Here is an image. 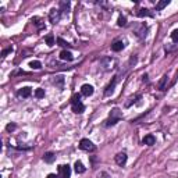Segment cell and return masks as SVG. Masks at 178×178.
Returning <instances> with one entry per match:
<instances>
[{
    "mask_svg": "<svg viewBox=\"0 0 178 178\" xmlns=\"http://www.w3.org/2000/svg\"><path fill=\"white\" fill-rule=\"evenodd\" d=\"M114 160H116V163L118 166H124L125 163H127V155L125 153H118Z\"/></svg>",
    "mask_w": 178,
    "mask_h": 178,
    "instance_id": "cell-8",
    "label": "cell"
},
{
    "mask_svg": "<svg viewBox=\"0 0 178 178\" xmlns=\"http://www.w3.org/2000/svg\"><path fill=\"white\" fill-rule=\"evenodd\" d=\"M61 18V11L60 10H56V8H52L50 13H49V20L52 24H57Z\"/></svg>",
    "mask_w": 178,
    "mask_h": 178,
    "instance_id": "cell-2",
    "label": "cell"
},
{
    "mask_svg": "<svg viewBox=\"0 0 178 178\" xmlns=\"http://www.w3.org/2000/svg\"><path fill=\"white\" fill-rule=\"evenodd\" d=\"M168 81V77L167 75H164L162 78V81H160V84H159V88H160V91H164V88H166V82Z\"/></svg>",
    "mask_w": 178,
    "mask_h": 178,
    "instance_id": "cell-19",
    "label": "cell"
},
{
    "mask_svg": "<svg viewBox=\"0 0 178 178\" xmlns=\"http://www.w3.org/2000/svg\"><path fill=\"white\" fill-rule=\"evenodd\" d=\"M47 178H57V177H56V174H49Z\"/></svg>",
    "mask_w": 178,
    "mask_h": 178,
    "instance_id": "cell-31",
    "label": "cell"
},
{
    "mask_svg": "<svg viewBox=\"0 0 178 178\" xmlns=\"http://www.w3.org/2000/svg\"><path fill=\"white\" fill-rule=\"evenodd\" d=\"M35 96H36L38 99L45 98V91H43V89H40V88H39V89H36V91H35Z\"/></svg>",
    "mask_w": 178,
    "mask_h": 178,
    "instance_id": "cell-21",
    "label": "cell"
},
{
    "mask_svg": "<svg viewBox=\"0 0 178 178\" xmlns=\"http://www.w3.org/2000/svg\"><path fill=\"white\" fill-rule=\"evenodd\" d=\"M81 93H82L84 96H92L93 95V86L89 85V84L82 85V88H81Z\"/></svg>",
    "mask_w": 178,
    "mask_h": 178,
    "instance_id": "cell-5",
    "label": "cell"
},
{
    "mask_svg": "<svg viewBox=\"0 0 178 178\" xmlns=\"http://www.w3.org/2000/svg\"><path fill=\"white\" fill-rule=\"evenodd\" d=\"M6 130H7L8 132H10V131H14V130H16V124H8L7 127H6Z\"/></svg>",
    "mask_w": 178,
    "mask_h": 178,
    "instance_id": "cell-28",
    "label": "cell"
},
{
    "mask_svg": "<svg viewBox=\"0 0 178 178\" xmlns=\"http://www.w3.org/2000/svg\"><path fill=\"white\" fill-rule=\"evenodd\" d=\"M168 3H170L168 0H163V1H159V3L156 4V8H157V10H163V8L166 7Z\"/></svg>",
    "mask_w": 178,
    "mask_h": 178,
    "instance_id": "cell-18",
    "label": "cell"
},
{
    "mask_svg": "<svg viewBox=\"0 0 178 178\" xmlns=\"http://www.w3.org/2000/svg\"><path fill=\"white\" fill-rule=\"evenodd\" d=\"M72 111L77 113V114H81V113L85 111V106H84L81 102H79V103H74V104H72Z\"/></svg>",
    "mask_w": 178,
    "mask_h": 178,
    "instance_id": "cell-7",
    "label": "cell"
},
{
    "mask_svg": "<svg viewBox=\"0 0 178 178\" xmlns=\"http://www.w3.org/2000/svg\"><path fill=\"white\" fill-rule=\"evenodd\" d=\"M18 93H20V96H23V98H28V96H31L32 91H31V88H23Z\"/></svg>",
    "mask_w": 178,
    "mask_h": 178,
    "instance_id": "cell-14",
    "label": "cell"
},
{
    "mask_svg": "<svg viewBox=\"0 0 178 178\" xmlns=\"http://www.w3.org/2000/svg\"><path fill=\"white\" fill-rule=\"evenodd\" d=\"M46 43L49 46H53L54 45V36L53 35H47L46 36Z\"/></svg>",
    "mask_w": 178,
    "mask_h": 178,
    "instance_id": "cell-23",
    "label": "cell"
},
{
    "mask_svg": "<svg viewBox=\"0 0 178 178\" xmlns=\"http://www.w3.org/2000/svg\"><path fill=\"white\" fill-rule=\"evenodd\" d=\"M29 67H31L32 70H40L42 68V63L38 61V60H33V61L29 63Z\"/></svg>",
    "mask_w": 178,
    "mask_h": 178,
    "instance_id": "cell-15",
    "label": "cell"
},
{
    "mask_svg": "<svg viewBox=\"0 0 178 178\" xmlns=\"http://www.w3.org/2000/svg\"><path fill=\"white\" fill-rule=\"evenodd\" d=\"M116 84H117V77H114V78H113V82H110V84H108V86L106 88V91H104V95H106V96H110V95L113 93Z\"/></svg>",
    "mask_w": 178,
    "mask_h": 178,
    "instance_id": "cell-6",
    "label": "cell"
},
{
    "mask_svg": "<svg viewBox=\"0 0 178 178\" xmlns=\"http://www.w3.org/2000/svg\"><path fill=\"white\" fill-rule=\"evenodd\" d=\"M118 27H124V25H127V18L125 17H123V16H120L118 17Z\"/></svg>",
    "mask_w": 178,
    "mask_h": 178,
    "instance_id": "cell-22",
    "label": "cell"
},
{
    "mask_svg": "<svg viewBox=\"0 0 178 178\" xmlns=\"http://www.w3.org/2000/svg\"><path fill=\"white\" fill-rule=\"evenodd\" d=\"M123 118V114L120 113V110L118 108H114L111 113H110V118H108L107 121H106V125H114L117 123V121H120Z\"/></svg>",
    "mask_w": 178,
    "mask_h": 178,
    "instance_id": "cell-1",
    "label": "cell"
},
{
    "mask_svg": "<svg viewBox=\"0 0 178 178\" xmlns=\"http://www.w3.org/2000/svg\"><path fill=\"white\" fill-rule=\"evenodd\" d=\"M138 16L139 17H143V16H153V14H152V13H149V10H146V8H142V10H139V11H138Z\"/></svg>",
    "mask_w": 178,
    "mask_h": 178,
    "instance_id": "cell-20",
    "label": "cell"
},
{
    "mask_svg": "<svg viewBox=\"0 0 178 178\" xmlns=\"http://www.w3.org/2000/svg\"><path fill=\"white\" fill-rule=\"evenodd\" d=\"M74 170H75V173L77 174H82V173H85V167H84V164L81 162H75V164H74Z\"/></svg>",
    "mask_w": 178,
    "mask_h": 178,
    "instance_id": "cell-10",
    "label": "cell"
},
{
    "mask_svg": "<svg viewBox=\"0 0 178 178\" xmlns=\"http://www.w3.org/2000/svg\"><path fill=\"white\" fill-rule=\"evenodd\" d=\"M124 49V43L121 42V40H117V42H114L113 45H111V50L113 52H120V50H123Z\"/></svg>",
    "mask_w": 178,
    "mask_h": 178,
    "instance_id": "cell-11",
    "label": "cell"
},
{
    "mask_svg": "<svg viewBox=\"0 0 178 178\" xmlns=\"http://www.w3.org/2000/svg\"><path fill=\"white\" fill-rule=\"evenodd\" d=\"M171 39H173L175 43H178V29H174V31L171 32Z\"/></svg>",
    "mask_w": 178,
    "mask_h": 178,
    "instance_id": "cell-24",
    "label": "cell"
},
{
    "mask_svg": "<svg viewBox=\"0 0 178 178\" xmlns=\"http://www.w3.org/2000/svg\"><path fill=\"white\" fill-rule=\"evenodd\" d=\"M32 23L38 27V29H42V28H43V24L40 21V18H38V17H33V18H32Z\"/></svg>",
    "mask_w": 178,
    "mask_h": 178,
    "instance_id": "cell-17",
    "label": "cell"
},
{
    "mask_svg": "<svg viewBox=\"0 0 178 178\" xmlns=\"http://www.w3.org/2000/svg\"><path fill=\"white\" fill-rule=\"evenodd\" d=\"M54 159H56V156H54L53 152H47V153H45V156H43V160L46 163H53Z\"/></svg>",
    "mask_w": 178,
    "mask_h": 178,
    "instance_id": "cell-13",
    "label": "cell"
},
{
    "mask_svg": "<svg viewBox=\"0 0 178 178\" xmlns=\"http://www.w3.org/2000/svg\"><path fill=\"white\" fill-rule=\"evenodd\" d=\"M59 174L61 178H70L71 177V167L68 164H63L59 167Z\"/></svg>",
    "mask_w": 178,
    "mask_h": 178,
    "instance_id": "cell-4",
    "label": "cell"
},
{
    "mask_svg": "<svg viewBox=\"0 0 178 178\" xmlns=\"http://www.w3.org/2000/svg\"><path fill=\"white\" fill-rule=\"evenodd\" d=\"M70 10V3L68 1H61L60 3V11L61 13H67Z\"/></svg>",
    "mask_w": 178,
    "mask_h": 178,
    "instance_id": "cell-16",
    "label": "cell"
},
{
    "mask_svg": "<svg viewBox=\"0 0 178 178\" xmlns=\"http://www.w3.org/2000/svg\"><path fill=\"white\" fill-rule=\"evenodd\" d=\"M155 142H156V138L153 136V135H146V136L143 138V143H145V145H147V146L155 145Z\"/></svg>",
    "mask_w": 178,
    "mask_h": 178,
    "instance_id": "cell-12",
    "label": "cell"
},
{
    "mask_svg": "<svg viewBox=\"0 0 178 178\" xmlns=\"http://www.w3.org/2000/svg\"><path fill=\"white\" fill-rule=\"evenodd\" d=\"M57 43H59V45H60V46H68V43H67V42H65V40H63L61 38H57Z\"/></svg>",
    "mask_w": 178,
    "mask_h": 178,
    "instance_id": "cell-27",
    "label": "cell"
},
{
    "mask_svg": "<svg viewBox=\"0 0 178 178\" xmlns=\"http://www.w3.org/2000/svg\"><path fill=\"white\" fill-rule=\"evenodd\" d=\"M10 52H11V49H6V50H3V53H1V56H3V57H6V54H7V53H10Z\"/></svg>",
    "mask_w": 178,
    "mask_h": 178,
    "instance_id": "cell-29",
    "label": "cell"
},
{
    "mask_svg": "<svg viewBox=\"0 0 178 178\" xmlns=\"http://www.w3.org/2000/svg\"><path fill=\"white\" fill-rule=\"evenodd\" d=\"M79 102H81V96H79V95H77V93H75V95L72 96V100H71V103L74 104V103H79Z\"/></svg>",
    "mask_w": 178,
    "mask_h": 178,
    "instance_id": "cell-25",
    "label": "cell"
},
{
    "mask_svg": "<svg viewBox=\"0 0 178 178\" xmlns=\"http://www.w3.org/2000/svg\"><path fill=\"white\" fill-rule=\"evenodd\" d=\"M98 178H110V175H108L106 171H100V173L98 174Z\"/></svg>",
    "mask_w": 178,
    "mask_h": 178,
    "instance_id": "cell-26",
    "label": "cell"
},
{
    "mask_svg": "<svg viewBox=\"0 0 178 178\" xmlns=\"http://www.w3.org/2000/svg\"><path fill=\"white\" fill-rule=\"evenodd\" d=\"M130 63H131V64H135V63H136V57H135V56H134V57H131Z\"/></svg>",
    "mask_w": 178,
    "mask_h": 178,
    "instance_id": "cell-30",
    "label": "cell"
},
{
    "mask_svg": "<svg viewBox=\"0 0 178 178\" xmlns=\"http://www.w3.org/2000/svg\"><path fill=\"white\" fill-rule=\"evenodd\" d=\"M79 147H81L82 150H85V152H93V150H95V145H93L89 139H81Z\"/></svg>",
    "mask_w": 178,
    "mask_h": 178,
    "instance_id": "cell-3",
    "label": "cell"
},
{
    "mask_svg": "<svg viewBox=\"0 0 178 178\" xmlns=\"http://www.w3.org/2000/svg\"><path fill=\"white\" fill-rule=\"evenodd\" d=\"M60 59L64 60V61H71L72 60V54L68 50H63L61 53H60Z\"/></svg>",
    "mask_w": 178,
    "mask_h": 178,
    "instance_id": "cell-9",
    "label": "cell"
}]
</instances>
